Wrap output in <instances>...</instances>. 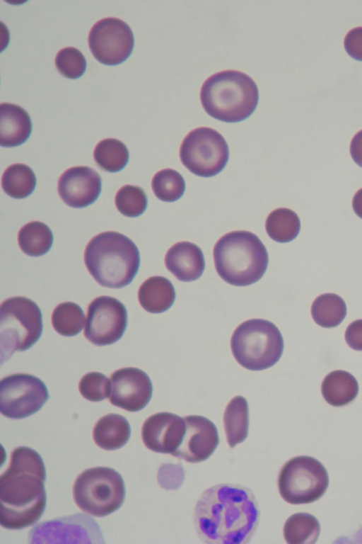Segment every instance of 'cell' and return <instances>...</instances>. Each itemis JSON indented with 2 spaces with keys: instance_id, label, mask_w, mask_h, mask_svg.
Returning a JSON list of instances; mask_svg holds the SVG:
<instances>
[{
  "instance_id": "6",
  "label": "cell",
  "mask_w": 362,
  "mask_h": 544,
  "mask_svg": "<svg viewBox=\"0 0 362 544\" xmlns=\"http://www.w3.org/2000/svg\"><path fill=\"white\" fill-rule=\"evenodd\" d=\"M230 348L240 366L251 370H262L279 361L284 351V339L272 322L252 319L235 329Z\"/></svg>"
},
{
  "instance_id": "15",
  "label": "cell",
  "mask_w": 362,
  "mask_h": 544,
  "mask_svg": "<svg viewBox=\"0 0 362 544\" xmlns=\"http://www.w3.org/2000/svg\"><path fill=\"white\" fill-rule=\"evenodd\" d=\"M109 400L129 412H138L149 402L153 386L148 375L136 368L117 370L110 376Z\"/></svg>"
},
{
  "instance_id": "10",
  "label": "cell",
  "mask_w": 362,
  "mask_h": 544,
  "mask_svg": "<svg viewBox=\"0 0 362 544\" xmlns=\"http://www.w3.org/2000/svg\"><path fill=\"white\" fill-rule=\"evenodd\" d=\"M180 157L192 174L211 177L225 168L229 149L219 132L209 127H199L189 132L182 140Z\"/></svg>"
},
{
  "instance_id": "38",
  "label": "cell",
  "mask_w": 362,
  "mask_h": 544,
  "mask_svg": "<svg viewBox=\"0 0 362 544\" xmlns=\"http://www.w3.org/2000/svg\"><path fill=\"white\" fill-rule=\"evenodd\" d=\"M345 340L351 348L362 351V319L355 320L348 326Z\"/></svg>"
},
{
  "instance_id": "12",
  "label": "cell",
  "mask_w": 362,
  "mask_h": 544,
  "mask_svg": "<svg viewBox=\"0 0 362 544\" xmlns=\"http://www.w3.org/2000/svg\"><path fill=\"white\" fill-rule=\"evenodd\" d=\"M29 543H105L95 521L81 513L47 521L29 532Z\"/></svg>"
},
{
  "instance_id": "34",
  "label": "cell",
  "mask_w": 362,
  "mask_h": 544,
  "mask_svg": "<svg viewBox=\"0 0 362 544\" xmlns=\"http://www.w3.org/2000/svg\"><path fill=\"white\" fill-rule=\"evenodd\" d=\"M55 66L59 73L69 79L81 77L86 69L87 62L83 53L76 47L60 50L55 57Z\"/></svg>"
},
{
  "instance_id": "14",
  "label": "cell",
  "mask_w": 362,
  "mask_h": 544,
  "mask_svg": "<svg viewBox=\"0 0 362 544\" xmlns=\"http://www.w3.org/2000/svg\"><path fill=\"white\" fill-rule=\"evenodd\" d=\"M127 326V312L119 300L100 296L88 305L84 336L96 346L110 345L123 336Z\"/></svg>"
},
{
  "instance_id": "17",
  "label": "cell",
  "mask_w": 362,
  "mask_h": 544,
  "mask_svg": "<svg viewBox=\"0 0 362 544\" xmlns=\"http://www.w3.org/2000/svg\"><path fill=\"white\" fill-rule=\"evenodd\" d=\"M185 431L184 418L170 412H159L144 421L141 438L149 450L172 455L181 444Z\"/></svg>"
},
{
  "instance_id": "11",
  "label": "cell",
  "mask_w": 362,
  "mask_h": 544,
  "mask_svg": "<svg viewBox=\"0 0 362 544\" xmlns=\"http://www.w3.org/2000/svg\"><path fill=\"white\" fill-rule=\"evenodd\" d=\"M49 399L45 384L38 378L14 373L0 382V412L10 419H20L39 411Z\"/></svg>"
},
{
  "instance_id": "8",
  "label": "cell",
  "mask_w": 362,
  "mask_h": 544,
  "mask_svg": "<svg viewBox=\"0 0 362 544\" xmlns=\"http://www.w3.org/2000/svg\"><path fill=\"white\" fill-rule=\"evenodd\" d=\"M73 496L83 511L97 517L106 516L123 504L124 482L121 475L112 468H88L76 479Z\"/></svg>"
},
{
  "instance_id": "16",
  "label": "cell",
  "mask_w": 362,
  "mask_h": 544,
  "mask_svg": "<svg viewBox=\"0 0 362 544\" xmlns=\"http://www.w3.org/2000/svg\"><path fill=\"white\" fill-rule=\"evenodd\" d=\"M184 419L186 431L181 444L172 455L192 463L208 459L219 442L216 426L202 416L190 415Z\"/></svg>"
},
{
  "instance_id": "24",
  "label": "cell",
  "mask_w": 362,
  "mask_h": 544,
  "mask_svg": "<svg viewBox=\"0 0 362 544\" xmlns=\"http://www.w3.org/2000/svg\"><path fill=\"white\" fill-rule=\"evenodd\" d=\"M226 440L230 448L242 443L247 436L249 409L247 400L242 396L233 397L223 414Z\"/></svg>"
},
{
  "instance_id": "26",
  "label": "cell",
  "mask_w": 362,
  "mask_h": 544,
  "mask_svg": "<svg viewBox=\"0 0 362 544\" xmlns=\"http://www.w3.org/2000/svg\"><path fill=\"white\" fill-rule=\"evenodd\" d=\"M283 533L288 544H313L320 536V525L312 514L296 513L286 520Z\"/></svg>"
},
{
  "instance_id": "30",
  "label": "cell",
  "mask_w": 362,
  "mask_h": 544,
  "mask_svg": "<svg viewBox=\"0 0 362 544\" xmlns=\"http://www.w3.org/2000/svg\"><path fill=\"white\" fill-rule=\"evenodd\" d=\"M129 157L126 145L115 138H105L100 141L93 152L94 160L98 166L108 172L123 169L128 163Z\"/></svg>"
},
{
  "instance_id": "9",
  "label": "cell",
  "mask_w": 362,
  "mask_h": 544,
  "mask_svg": "<svg viewBox=\"0 0 362 544\" xmlns=\"http://www.w3.org/2000/svg\"><path fill=\"white\" fill-rule=\"evenodd\" d=\"M329 477L324 465L317 459L300 455L288 460L278 476L281 497L291 504L312 503L325 493Z\"/></svg>"
},
{
  "instance_id": "27",
  "label": "cell",
  "mask_w": 362,
  "mask_h": 544,
  "mask_svg": "<svg viewBox=\"0 0 362 544\" xmlns=\"http://www.w3.org/2000/svg\"><path fill=\"white\" fill-rule=\"evenodd\" d=\"M311 314L319 326L325 328L335 327L345 318L346 305L344 300L334 293L322 294L313 301Z\"/></svg>"
},
{
  "instance_id": "7",
  "label": "cell",
  "mask_w": 362,
  "mask_h": 544,
  "mask_svg": "<svg viewBox=\"0 0 362 544\" xmlns=\"http://www.w3.org/2000/svg\"><path fill=\"white\" fill-rule=\"evenodd\" d=\"M43 329L37 305L25 297H12L0 306L1 361L3 363L15 351H24L35 344Z\"/></svg>"
},
{
  "instance_id": "39",
  "label": "cell",
  "mask_w": 362,
  "mask_h": 544,
  "mask_svg": "<svg viewBox=\"0 0 362 544\" xmlns=\"http://www.w3.org/2000/svg\"><path fill=\"white\" fill-rule=\"evenodd\" d=\"M350 153L356 164L362 167V130L358 132L352 138Z\"/></svg>"
},
{
  "instance_id": "3",
  "label": "cell",
  "mask_w": 362,
  "mask_h": 544,
  "mask_svg": "<svg viewBox=\"0 0 362 544\" xmlns=\"http://www.w3.org/2000/svg\"><path fill=\"white\" fill-rule=\"evenodd\" d=\"M84 262L93 278L102 286L121 288L132 281L140 265L139 251L127 236L105 232L87 244Z\"/></svg>"
},
{
  "instance_id": "29",
  "label": "cell",
  "mask_w": 362,
  "mask_h": 544,
  "mask_svg": "<svg viewBox=\"0 0 362 544\" xmlns=\"http://www.w3.org/2000/svg\"><path fill=\"white\" fill-rule=\"evenodd\" d=\"M36 186V177L33 171L23 164H13L4 172L1 186L9 196L21 199L30 196Z\"/></svg>"
},
{
  "instance_id": "33",
  "label": "cell",
  "mask_w": 362,
  "mask_h": 544,
  "mask_svg": "<svg viewBox=\"0 0 362 544\" xmlns=\"http://www.w3.org/2000/svg\"><path fill=\"white\" fill-rule=\"evenodd\" d=\"M115 205L122 215L135 217L146 210L148 200L144 190L139 186L126 185L115 196Z\"/></svg>"
},
{
  "instance_id": "13",
  "label": "cell",
  "mask_w": 362,
  "mask_h": 544,
  "mask_svg": "<svg viewBox=\"0 0 362 544\" xmlns=\"http://www.w3.org/2000/svg\"><path fill=\"white\" fill-rule=\"evenodd\" d=\"M88 42L98 61L106 65H117L132 54L134 38L132 29L124 21L107 17L92 26Z\"/></svg>"
},
{
  "instance_id": "25",
  "label": "cell",
  "mask_w": 362,
  "mask_h": 544,
  "mask_svg": "<svg viewBox=\"0 0 362 544\" xmlns=\"http://www.w3.org/2000/svg\"><path fill=\"white\" fill-rule=\"evenodd\" d=\"M21 250L30 256H40L49 251L53 244V234L43 222L33 221L23 225L18 234Z\"/></svg>"
},
{
  "instance_id": "19",
  "label": "cell",
  "mask_w": 362,
  "mask_h": 544,
  "mask_svg": "<svg viewBox=\"0 0 362 544\" xmlns=\"http://www.w3.org/2000/svg\"><path fill=\"white\" fill-rule=\"evenodd\" d=\"M165 264L170 272L183 282L198 279L205 268L202 251L189 242H180L171 246L165 256Z\"/></svg>"
},
{
  "instance_id": "37",
  "label": "cell",
  "mask_w": 362,
  "mask_h": 544,
  "mask_svg": "<svg viewBox=\"0 0 362 544\" xmlns=\"http://www.w3.org/2000/svg\"><path fill=\"white\" fill-rule=\"evenodd\" d=\"M344 45L349 56L362 61V27L349 30L344 38Z\"/></svg>"
},
{
  "instance_id": "21",
  "label": "cell",
  "mask_w": 362,
  "mask_h": 544,
  "mask_svg": "<svg viewBox=\"0 0 362 544\" xmlns=\"http://www.w3.org/2000/svg\"><path fill=\"white\" fill-rule=\"evenodd\" d=\"M131 428L127 419L117 414H108L95 424L93 438L100 448L117 450L124 446L129 439Z\"/></svg>"
},
{
  "instance_id": "20",
  "label": "cell",
  "mask_w": 362,
  "mask_h": 544,
  "mask_svg": "<svg viewBox=\"0 0 362 544\" xmlns=\"http://www.w3.org/2000/svg\"><path fill=\"white\" fill-rule=\"evenodd\" d=\"M31 132V119L25 109L13 103H1L0 144L1 147L19 146L29 138Z\"/></svg>"
},
{
  "instance_id": "35",
  "label": "cell",
  "mask_w": 362,
  "mask_h": 544,
  "mask_svg": "<svg viewBox=\"0 0 362 544\" xmlns=\"http://www.w3.org/2000/svg\"><path fill=\"white\" fill-rule=\"evenodd\" d=\"M78 390L85 399L91 402H100L109 397L110 380L100 373H88L81 378Z\"/></svg>"
},
{
  "instance_id": "4",
  "label": "cell",
  "mask_w": 362,
  "mask_h": 544,
  "mask_svg": "<svg viewBox=\"0 0 362 544\" xmlns=\"http://www.w3.org/2000/svg\"><path fill=\"white\" fill-rule=\"evenodd\" d=\"M200 101L212 118L225 123H238L249 118L259 101L258 88L247 74L224 70L210 76L202 84Z\"/></svg>"
},
{
  "instance_id": "40",
  "label": "cell",
  "mask_w": 362,
  "mask_h": 544,
  "mask_svg": "<svg viewBox=\"0 0 362 544\" xmlns=\"http://www.w3.org/2000/svg\"><path fill=\"white\" fill-rule=\"evenodd\" d=\"M352 207L355 213L362 219V188L355 193L352 200Z\"/></svg>"
},
{
  "instance_id": "32",
  "label": "cell",
  "mask_w": 362,
  "mask_h": 544,
  "mask_svg": "<svg viewBox=\"0 0 362 544\" xmlns=\"http://www.w3.org/2000/svg\"><path fill=\"white\" fill-rule=\"evenodd\" d=\"M155 196L164 202H174L180 198L185 191V182L182 175L172 169L157 172L151 182Z\"/></svg>"
},
{
  "instance_id": "22",
  "label": "cell",
  "mask_w": 362,
  "mask_h": 544,
  "mask_svg": "<svg viewBox=\"0 0 362 544\" xmlns=\"http://www.w3.org/2000/svg\"><path fill=\"white\" fill-rule=\"evenodd\" d=\"M175 290L172 283L163 276H152L146 280L138 291L141 306L151 313L168 310L175 300Z\"/></svg>"
},
{
  "instance_id": "23",
  "label": "cell",
  "mask_w": 362,
  "mask_h": 544,
  "mask_svg": "<svg viewBox=\"0 0 362 544\" xmlns=\"http://www.w3.org/2000/svg\"><path fill=\"white\" fill-rule=\"evenodd\" d=\"M321 392L328 404L341 407L355 400L358 393V384L350 373L337 370L325 376L322 382Z\"/></svg>"
},
{
  "instance_id": "36",
  "label": "cell",
  "mask_w": 362,
  "mask_h": 544,
  "mask_svg": "<svg viewBox=\"0 0 362 544\" xmlns=\"http://www.w3.org/2000/svg\"><path fill=\"white\" fill-rule=\"evenodd\" d=\"M158 482L165 489H177L182 484L185 472L180 464H163L158 471Z\"/></svg>"
},
{
  "instance_id": "28",
  "label": "cell",
  "mask_w": 362,
  "mask_h": 544,
  "mask_svg": "<svg viewBox=\"0 0 362 544\" xmlns=\"http://www.w3.org/2000/svg\"><path fill=\"white\" fill-rule=\"evenodd\" d=\"M265 229L273 240L286 243L298 236L300 230V222L294 211L280 208L269 213L265 222Z\"/></svg>"
},
{
  "instance_id": "2",
  "label": "cell",
  "mask_w": 362,
  "mask_h": 544,
  "mask_svg": "<svg viewBox=\"0 0 362 544\" xmlns=\"http://www.w3.org/2000/svg\"><path fill=\"white\" fill-rule=\"evenodd\" d=\"M46 470L35 450L20 446L11 455L10 464L0 477V523L19 530L35 523L46 507Z\"/></svg>"
},
{
  "instance_id": "1",
  "label": "cell",
  "mask_w": 362,
  "mask_h": 544,
  "mask_svg": "<svg viewBox=\"0 0 362 544\" xmlns=\"http://www.w3.org/2000/svg\"><path fill=\"white\" fill-rule=\"evenodd\" d=\"M253 492L238 484L214 485L201 494L193 523L199 539L209 544H245L253 537L259 519Z\"/></svg>"
},
{
  "instance_id": "18",
  "label": "cell",
  "mask_w": 362,
  "mask_h": 544,
  "mask_svg": "<svg viewBox=\"0 0 362 544\" xmlns=\"http://www.w3.org/2000/svg\"><path fill=\"white\" fill-rule=\"evenodd\" d=\"M102 181L93 169L80 166L66 170L58 181L57 190L69 206L83 208L93 204L100 196Z\"/></svg>"
},
{
  "instance_id": "31",
  "label": "cell",
  "mask_w": 362,
  "mask_h": 544,
  "mask_svg": "<svg viewBox=\"0 0 362 544\" xmlns=\"http://www.w3.org/2000/svg\"><path fill=\"white\" fill-rule=\"evenodd\" d=\"M84 313L81 307L71 302L59 304L52 314V324L54 330L64 336L79 334L83 328Z\"/></svg>"
},
{
  "instance_id": "5",
  "label": "cell",
  "mask_w": 362,
  "mask_h": 544,
  "mask_svg": "<svg viewBox=\"0 0 362 544\" xmlns=\"http://www.w3.org/2000/svg\"><path fill=\"white\" fill-rule=\"evenodd\" d=\"M213 256L219 276L235 286L257 282L264 274L269 261L262 241L256 234L243 230L221 237L214 247Z\"/></svg>"
}]
</instances>
